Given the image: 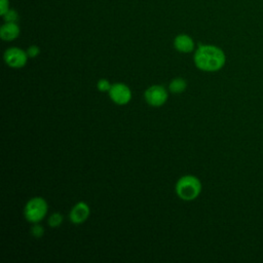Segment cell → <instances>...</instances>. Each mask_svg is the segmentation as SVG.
Here are the masks:
<instances>
[{"mask_svg": "<svg viewBox=\"0 0 263 263\" xmlns=\"http://www.w3.org/2000/svg\"><path fill=\"white\" fill-rule=\"evenodd\" d=\"M27 51L18 48V47H10L7 48L3 54V59L5 64L13 69H20L26 66L28 62Z\"/></svg>", "mask_w": 263, "mask_h": 263, "instance_id": "cell-5", "label": "cell"}, {"mask_svg": "<svg viewBox=\"0 0 263 263\" xmlns=\"http://www.w3.org/2000/svg\"><path fill=\"white\" fill-rule=\"evenodd\" d=\"M48 211L47 201L40 196H35L29 199L24 209V216L26 220L32 224L41 222Z\"/></svg>", "mask_w": 263, "mask_h": 263, "instance_id": "cell-3", "label": "cell"}, {"mask_svg": "<svg viewBox=\"0 0 263 263\" xmlns=\"http://www.w3.org/2000/svg\"><path fill=\"white\" fill-rule=\"evenodd\" d=\"M112 84L110 83V81L106 78H102V79H99L98 82H97V88L102 91V92H108L111 88Z\"/></svg>", "mask_w": 263, "mask_h": 263, "instance_id": "cell-13", "label": "cell"}, {"mask_svg": "<svg viewBox=\"0 0 263 263\" xmlns=\"http://www.w3.org/2000/svg\"><path fill=\"white\" fill-rule=\"evenodd\" d=\"M174 46L179 52L188 53L194 49V41L190 36L186 34H180L175 38Z\"/></svg>", "mask_w": 263, "mask_h": 263, "instance_id": "cell-8", "label": "cell"}, {"mask_svg": "<svg viewBox=\"0 0 263 263\" xmlns=\"http://www.w3.org/2000/svg\"><path fill=\"white\" fill-rule=\"evenodd\" d=\"M20 35V28L15 23H5L0 29V37L4 41H12Z\"/></svg>", "mask_w": 263, "mask_h": 263, "instance_id": "cell-9", "label": "cell"}, {"mask_svg": "<svg viewBox=\"0 0 263 263\" xmlns=\"http://www.w3.org/2000/svg\"><path fill=\"white\" fill-rule=\"evenodd\" d=\"M2 16H3L4 21L7 23H14L18 18L17 12L13 9H8Z\"/></svg>", "mask_w": 263, "mask_h": 263, "instance_id": "cell-14", "label": "cell"}, {"mask_svg": "<svg viewBox=\"0 0 263 263\" xmlns=\"http://www.w3.org/2000/svg\"><path fill=\"white\" fill-rule=\"evenodd\" d=\"M194 64L196 68L205 72H215L225 65V54L223 50L214 45H199L194 53Z\"/></svg>", "mask_w": 263, "mask_h": 263, "instance_id": "cell-1", "label": "cell"}, {"mask_svg": "<svg viewBox=\"0 0 263 263\" xmlns=\"http://www.w3.org/2000/svg\"><path fill=\"white\" fill-rule=\"evenodd\" d=\"M8 10V0L0 1V14L3 15Z\"/></svg>", "mask_w": 263, "mask_h": 263, "instance_id": "cell-16", "label": "cell"}, {"mask_svg": "<svg viewBox=\"0 0 263 263\" xmlns=\"http://www.w3.org/2000/svg\"><path fill=\"white\" fill-rule=\"evenodd\" d=\"M31 235L35 238H41L44 235V227L39 223H34L30 229Z\"/></svg>", "mask_w": 263, "mask_h": 263, "instance_id": "cell-12", "label": "cell"}, {"mask_svg": "<svg viewBox=\"0 0 263 263\" xmlns=\"http://www.w3.org/2000/svg\"><path fill=\"white\" fill-rule=\"evenodd\" d=\"M187 88V81L182 77H176L171 80L168 84V90L173 93H182Z\"/></svg>", "mask_w": 263, "mask_h": 263, "instance_id": "cell-10", "label": "cell"}, {"mask_svg": "<svg viewBox=\"0 0 263 263\" xmlns=\"http://www.w3.org/2000/svg\"><path fill=\"white\" fill-rule=\"evenodd\" d=\"M40 53V48L37 45H31L27 49V54L29 58H36Z\"/></svg>", "mask_w": 263, "mask_h": 263, "instance_id": "cell-15", "label": "cell"}, {"mask_svg": "<svg viewBox=\"0 0 263 263\" xmlns=\"http://www.w3.org/2000/svg\"><path fill=\"white\" fill-rule=\"evenodd\" d=\"M90 215V208L85 201H79L75 203L70 213H69V219L71 223L75 225H79L84 223Z\"/></svg>", "mask_w": 263, "mask_h": 263, "instance_id": "cell-7", "label": "cell"}, {"mask_svg": "<svg viewBox=\"0 0 263 263\" xmlns=\"http://www.w3.org/2000/svg\"><path fill=\"white\" fill-rule=\"evenodd\" d=\"M108 93L111 101L117 105H126L132 100V90L124 83L117 82L112 84Z\"/></svg>", "mask_w": 263, "mask_h": 263, "instance_id": "cell-6", "label": "cell"}, {"mask_svg": "<svg viewBox=\"0 0 263 263\" xmlns=\"http://www.w3.org/2000/svg\"><path fill=\"white\" fill-rule=\"evenodd\" d=\"M175 191L178 197L182 200H194L201 192V182L193 175H185L177 181Z\"/></svg>", "mask_w": 263, "mask_h": 263, "instance_id": "cell-2", "label": "cell"}, {"mask_svg": "<svg viewBox=\"0 0 263 263\" xmlns=\"http://www.w3.org/2000/svg\"><path fill=\"white\" fill-rule=\"evenodd\" d=\"M168 93L164 86L155 84L151 85L144 91V99L146 103L152 107H160L167 101Z\"/></svg>", "mask_w": 263, "mask_h": 263, "instance_id": "cell-4", "label": "cell"}, {"mask_svg": "<svg viewBox=\"0 0 263 263\" xmlns=\"http://www.w3.org/2000/svg\"><path fill=\"white\" fill-rule=\"evenodd\" d=\"M63 221H64V216L61 213L55 212V213H52L49 216V218L47 220V223L51 228H57L63 223Z\"/></svg>", "mask_w": 263, "mask_h": 263, "instance_id": "cell-11", "label": "cell"}]
</instances>
